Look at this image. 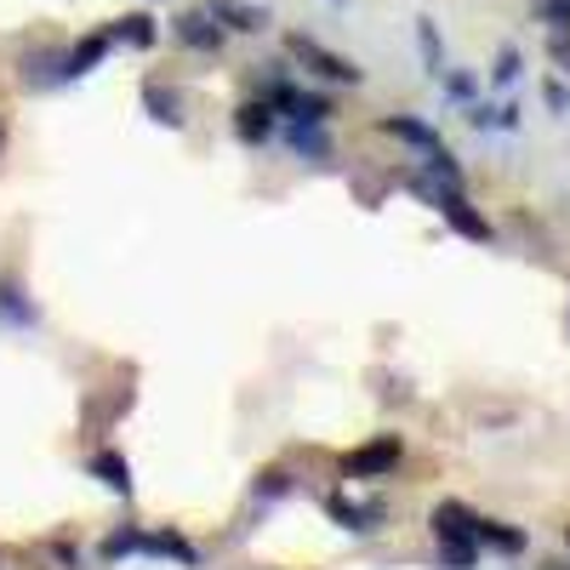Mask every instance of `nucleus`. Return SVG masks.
<instances>
[{
	"mask_svg": "<svg viewBox=\"0 0 570 570\" xmlns=\"http://www.w3.org/2000/svg\"><path fill=\"white\" fill-rule=\"evenodd\" d=\"M564 542H570V525H564Z\"/></svg>",
	"mask_w": 570,
	"mask_h": 570,
	"instance_id": "nucleus-31",
	"label": "nucleus"
},
{
	"mask_svg": "<svg viewBox=\"0 0 570 570\" xmlns=\"http://www.w3.org/2000/svg\"><path fill=\"white\" fill-rule=\"evenodd\" d=\"M331 7H348V0H331Z\"/></svg>",
	"mask_w": 570,
	"mask_h": 570,
	"instance_id": "nucleus-29",
	"label": "nucleus"
},
{
	"mask_svg": "<svg viewBox=\"0 0 570 570\" xmlns=\"http://www.w3.org/2000/svg\"><path fill=\"white\" fill-rule=\"evenodd\" d=\"M142 553H155V559H177V564H200V553L188 548L177 531H155V537H142Z\"/></svg>",
	"mask_w": 570,
	"mask_h": 570,
	"instance_id": "nucleus-17",
	"label": "nucleus"
},
{
	"mask_svg": "<svg viewBox=\"0 0 570 570\" xmlns=\"http://www.w3.org/2000/svg\"><path fill=\"white\" fill-rule=\"evenodd\" d=\"M519 69H525V58H519L513 46H502V52H497V69H491V86H513Z\"/></svg>",
	"mask_w": 570,
	"mask_h": 570,
	"instance_id": "nucleus-21",
	"label": "nucleus"
},
{
	"mask_svg": "<svg viewBox=\"0 0 570 570\" xmlns=\"http://www.w3.org/2000/svg\"><path fill=\"white\" fill-rule=\"evenodd\" d=\"M285 142H292V155L297 160H331V131L325 120H285Z\"/></svg>",
	"mask_w": 570,
	"mask_h": 570,
	"instance_id": "nucleus-9",
	"label": "nucleus"
},
{
	"mask_svg": "<svg viewBox=\"0 0 570 570\" xmlns=\"http://www.w3.org/2000/svg\"><path fill=\"white\" fill-rule=\"evenodd\" d=\"M564 337H570V320H564Z\"/></svg>",
	"mask_w": 570,
	"mask_h": 570,
	"instance_id": "nucleus-30",
	"label": "nucleus"
},
{
	"mask_svg": "<svg viewBox=\"0 0 570 570\" xmlns=\"http://www.w3.org/2000/svg\"><path fill=\"white\" fill-rule=\"evenodd\" d=\"M86 473L91 480H98L104 491H115V497H131V462L120 456V451H98L86 462Z\"/></svg>",
	"mask_w": 570,
	"mask_h": 570,
	"instance_id": "nucleus-12",
	"label": "nucleus"
},
{
	"mask_svg": "<svg viewBox=\"0 0 570 570\" xmlns=\"http://www.w3.org/2000/svg\"><path fill=\"white\" fill-rule=\"evenodd\" d=\"M468 126H480V131H513V126H519V109H513V104H502V109L473 104V109H468Z\"/></svg>",
	"mask_w": 570,
	"mask_h": 570,
	"instance_id": "nucleus-19",
	"label": "nucleus"
},
{
	"mask_svg": "<svg viewBox=\"0 0 570 570\" xmlns=\"http://www.w3.org/2000/svg\"><path fill=\"white\" fill-rule=\"evenodd\" d=\"M109 52H115V29H91V35H80L69 52H63V86H69V80H86L91 69H104Z\"/></svg>",
	"mask_w": 570,
	"mask_h": 570,
	"instance_id": "nucleus-6",
	"label": "nucleus"
},
{
	"mask_svg": "<svg viewBox=\"0 0 570 570\" xmlns=\"http://www.w3.org/2000/svg\"><path fill=\"white\" fill-rule=\"evenodd\" d=\"M155 40H160V29H155V18H149V12H126V18H115V46L149 52Z\"/></svg>",
	"mask_w": 570,
	"mask_h": 570,
	"instance_id": "nucleus-14",
	"label": "nucleus"
},
{
	"mask_svg": "<svg viewBox=\"0 0 570 570\" xmlns=\"http://www.w3.org/2000/svg\"><path fill=\"white\" fill-rule=\"evenodd\" d=\"M171 35L188 46V52H206V58L228 46V29H223V23H217L206 7H188V12H177V18H171Z\"/></svg>",
	"mask_w": 570,
	"mask_h": 570,
	"instance_id": "nucleus-5",
	"label": "nucleus"
},
{
	"mask_svg": "<svg viewBox=\"0 0 570 570\" xmlns=\"http://www.w3.org/2000/svg\"><path fill=\"white\" fill-rule=\"evenodd\" d=\"M400 456H405V445H400V434H376L371 445H360V451H348L343 456V480L348 485H365V480H389V473L400 468Z\"/></svg>",
	"mask_w": 570,
	"mask_h": 570,
	"instance_id": "nucleus-4",
	"label": "nucleus"
},
{
	"mask_svg": "<svg viewBox=\"0 0 570 570\" xmlns=\"http://www.w3.org/2000/svg\"><path fill=\"white\" fill-rule=\"evenodd\" d=\"M285 491H292V473H285V468L257 473V485H252V497H257V502H274V497H285Z\"/></svg>",
	"mask_w": 570,
	"mask_h": 570,
	"instance_id": "nucleus-20",
	"label": "nucleus"
},
{
	"mask_svg": "<svg viewBox=\"0 0 570 570\" xmlns=\"http://www.w3.org/2000/svg\"><path fill=\"white\" fill-rule=\"evenodd\" d=\"M525 531L519 525H502V519H480V548H497V553H525Z\"/></svg>",
	"mask_w": 570,
	"mask_h": 570,
	"instance_id": "nucleus-15",
	"label": "nucleus"
},
{
	"mask_svg": "<svg viewBox=\"0 0 570 570\" xmlns=\"http://www.w3.org/2000/svg\"><path fill=\"white\" fill-rule=\"evenodd\" d=\"M428 525H434V542H440V559L451 570H473L480 564V513L462 508V502H440L428 513Z\"/></svg>",
	"mask_w": 570,
	"mask_h": 570,
	"instance_id": "nucleus-1",
	"label": "nucleus"
},
{
	"mask_svg": "<svg viewBox=\"0 0 570 570\" xmlns=\"http://www.w3.org/2000/svg\"><path fill=\"white\" fill-rule=\"evenodd\" d=\"M0 320H7V325H35V320H40L18 279H0Z\"/></svg>",
	"mask_w": 570,
	"mask_h": 570,
	"instance_id": "nucleus-16",
	"label": "nucleus"
},
{
	"mask_svg": "<svg viewBox=\"0 0 570 570\" xmlns=\"http://www.w3.org/2000/svg\"><path fill=\"white\" fill-rule=\"evenodd\" d=\"M553 58L570 69V29H553Z\"/></svg>",
	"mask_w": 570,
	"mask_h": 570,
	"instance_id": "nucleus-26",
	"label": "nucleus"
},
{
	"mask_svg": "<svg viewBox=\"0 0 570 570\" xmlns=\"http://www.w3.org/2000/svg\"><path fill=\"white\" fill-rule=\"evenodd\" d=\"M440 86H445V98H451V104H473V75H468V69L440 75Z\"/></svg>",
	"mask_w": 570,
	"mask_h": 570,
	"instance_id": "nucleus-23",
	"label": "nucleus"
},
{
	"mask_svg": "<svg viewBox=\"0 0 570 570\" xmlns=\"http://www.w3.org/2000/svg\"><path fill=\"white\" fill-rule=\"evenodd\" d=\"M531 7L548 29H570V0H531Z\"/></svg>",
	"mask_w": 570,
	"mask_h": 570,
	"instance_id": "nucleus-24",
	"label": "nucleus"
},
{
	"mask_svg": "<svg viewBox=\"0 0 570 570\" xmlns=\"http://www.w3.org/2000/svg\"><path fill=\"white\" fill-rule=\"evenodd\" d=\"M142 537H149V531H115V537L104 542V559H126V553H142Z\"/></svg>",
	"mask_w": 570,
	"mask_h": 570,
	"instance_id": "nucleus-22",
	"label": "nucleus"
},
{
	"mask_svg": "<svg viewBox=\"0 0 570 570\" xmlns=\"http://www.w3.org/2000/svg\"><path fill=\"white\" fill-rule=\"evenodd\" d=\"M279 131V115H274V104H263V98H246L240 109H234V137L246 142V149H263V142Z\"/></svg>",
	"mask_w": 570,
	"mask_h": 570,
	"instance_id": "nucleus-7",
	"label": "nucleus"
},
{
	"mask_svg": "<svg viewBox=\"0 0 570 570\" xmlns=\"http://www.w3.org/2000/svg\"><path fill=\"white\" fill-rule=\"evenodd\" d=\"M0 149H7V120H0Z\"/></svg>",
	"mask_w": 570,
	"mask_h": 570,
	"instance_id": "nucleus-27",
	"label": "nucleus"
},
{
	"mask_svg": "<svg viewBox=\"0 0 570 570\" xmlns=\"http://www.w3.org/2000/svg\"><path fill=\"white\" fill-rule=\"evenodd\" d=\"M416 195L434 206L440 217H445V228H456L462 240H473V246H491V223L473 212V200L462 195V188H416Z\"/></svg>",
	"mask_w": 570,
	"mask_h": 570,
	"instance_id": "nucleus-3",
	"label": "nucleus"
},
{
	"mask_svg": "<svg viewBox=\"0 0 570 570\" xmlns=\"http://www.w3.org/2000/svg\"><path fill=\"white\" fill-rule=\"evenodd\" d=\"M548 109H553V115H570V91H564L559 80H548Z\"/></svg>",
	"mask_w": 570,
	"mask_h": 570,
	"instance_id": "nucleus-25",
	"label": "nucleus"
},
{
	"mask_svg": "<svg viewBox=\"0 0 570 570\" xmlns=\"http://www.w3.org/2000/svg\"><path fill=\"white\" fill-rule=\"evenodd\" d=\"M285 58H292L297 69H308V75H320V80H337V86H360L365 80V69L354 63V58H343V52H331V46H320L314 35H285Z\"/></svg>",
	"mask_w": 570,
	"mask_h": 570,
	"instance_id": "nucleus-2",
	"label": "nucleus"
},
{
	"mask_svg": "<svg viewBox=\"0 0 570 570\" xmlns=\"http://www.w3.org/2000/svg\"><path fill=\"white\" fill-rule=\"evenodd\" d=\"M383 131H389V137H400V142H411V149H422V155L445 149V142H440V131L428 126V120H416V115H389V120H383Z\"/></svg>",
	"mask_w": 570,
	"mask_h": 570,
	"instance_id": "nucleus-13",
	"label": "nucleus"
},
{
	"mask_svg": "<svg viewBox=\"0 0 570 570\" xmlns=\"http://www.w3.org/2000/svg\"><path fill=\"white\" fill-rule=\"evenodd\" d=\"M548 570H570V564H548Z\"/></svg>",
	"mask_w": 570,
	"mask_h": 570,
	"instance_id": "nucleus-28",
	"label": "nucleus"
},
{
	"mask_svg": "<svg viewBox=\"0 0 570 570\" xmlns=\"http://www.w3.org/2000/svg\"><path fill=\"white\" fill-rule=\"evenodd\" d=\"M206 12L228 29V35H263L274 18H268V7H246V0H206Z\"/></svg>",
	"mask_w": 570,
	"mask_h": 570,
	"instance_id": "nucleus-8",
	"label": "nucleus"
},
{
	"mask_svg": "<svg viewBox=\"0 0 570 570\" xmlns=\"http://www.w3.org/2000/svg\"><path fill=\"white\" fill-rule=\"evenodd\" d=\"M416 46H422V69L428 75H445V46H440V29H434V18H416Z\"/></svg>",
	"mask_w": 570,
	"mask_h": 570,
	"instance_id": "nucleus-18",
	"label": "nucleus"
},
{
	"mask_svg": "<svg viewBox=\"0 0 570 570\" xmlns=\"http://www.w3.org/2000/svg\"><path fill=\"white\" fill-rule=\"evenodd\" d=\"M325 513L331 519H337V525L343 531H376V525H383V502H354V497H325Z\"/></svg>",
	"mask_w": 570,
	"mask_h": 570,
	"instance_id": "nucleus-10",
	"label": "nucleus"
},
{
	"mask_svg": "<svg viewBox=\"0 0 570 570\" xmlns=\"http://www.w3.org/2000/svg\"><path fill=\"white\" fill-rule=\"evenodd\" d=\"M142 109H149L155 126H171V131L183 126V98H177L166 80H142Z\"/></svg>",
	"mask_w": 570,
	"mask_h": 570,
	"instance_id": "nucleus-11",
	"label": "nucleus"
}]
</instances>
